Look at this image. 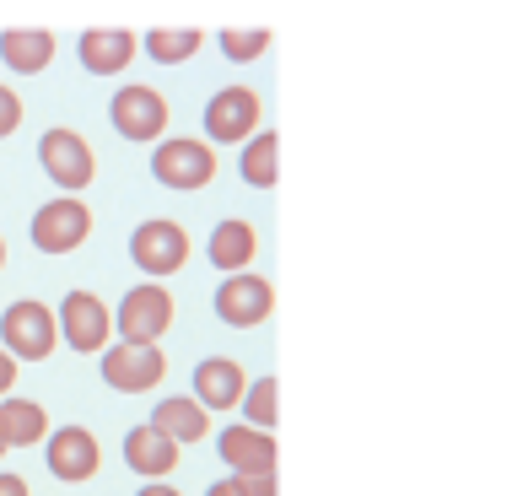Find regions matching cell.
<instances>
[{"label":"cell","mask_w":512,"mask_h":496,"mask_svg":"<svg viewBox=\"0 0 512 496\" xmlns=\"http://www.w3.org/2000/svg\"><path fill=\"white\" fill-rule=\"evenodd\" d=\"M60 346V324H54V308L38 297H22L0 313V351L11 362H44Z\"/></svg>","instance_id":"1"},{"label":"cell","mask_w":512,"mask_h":496,"mask_svg":"<svg viewBox=\"0 0 512 496\" xmlns=\"http://www.w3.org/2000/svg\"><path fill=\"white\" fill-rule=\"evenodd\" d=\"M114 329L124 346H157L162 335L173 329V297L162 281H146V286H130L114 313Z\"/></svg>","instance_id":"2"},{"label":"cell","mask_w":512,"mask_h":496,"mask_svg":"<svg viewBox=\"0 0 512 496\" xmlns=\"http://www.w3.org/2000/svg\"><path fill=\"white\" fill-rule=\"evenodd\" d=\"M38 162H44V173H49L71 200L92 184V178H98V157H92L87 135L65 130V124H54V130L38 135Z\"/></svg>","instance_id":"3"},{"label":"cell","mask_w":512,"mask_h":496,"mask_svg":"<svg viewBox=\"0 0 512 496\" xmlns=\"http://www.w3.org/2000/svg\"><path fill=\"white\" fill-rule=\"evenodd\" d=\"M151 178L162 189H205L216 178V151L195 135H168L151 151Z\"/></svg>","instance_id":"4"},{"label":"cell","mask_w":512,"mask_h":496,"mask_svg":"<svg viewBox=\"0 0 512 496\" xmlns=\"http://www.w3.org/2000/svg\"><path fill=\"white\" fill-rule=\"evenodd\" d=\"M108 119H114V130L135 146L162 141V135H168V98H162L157 87H146V81H130V87L114 92Z\"/></svg>","instance_id":"5"},{"label":"cell","mask_w":512,"mask_h":496,"mask_svg":"<svg viewBox=\"0 0 512 496\" xmlns=\"http://www.w3.org/2000/svg\"><path fill=\"white\" fill-rule=\"evenodd\" d=\"M130 259L141 265L151 281H162V275H178L189 265V232L168 222V216H151L130 232Z\"/></svg>","instance_id":"6"},{"label":"cell","mask_w":512,"mask_h":496,"mask_svg":"<svg viewBox=\"0 0 512 496\" xmlns=\"http://www.w3.org/2000/svg\"><path fill=\"white\" fill-rule=\"evenodd\" d=\"M205 146H243L248 135H259V92L254 87H221L205 103Z\"/></svg>","instance_id":"7"},{"label":"cell","mask_w":512,"mask_h":496,"mask_svg":"<svg viewBox=\"0 0 512 496\" xmlns=\"http://www.w3.org/2000/svg\"><path fill=\"white\" fill-rule=\"evenodd\" d=\"M92 238V211L71 195L49 200L33 211V248L38 254H71V248H81Z\"/></svg>","instance_id":"8"},{"label":"cell","mask_w":512,"mask_h":496,"mask_svg":"<svg viewBox=\"0 0 512 496\" xmlns=\"http://www.w3.org/2000/svg\"><path fill=\"white\" fill-rule=\"evenodd\" d=\"M216 319L221 324H232V329H254V324H265L270 313H275V286L265 281V275H254V270H243V275H227V281L216 286Z\"/></svg>","instance_id":"9"},{"label":"cell","mask_w":512,"mask_h":496,"mask_svg":"<svg viewBox=\"0 0 512 496\" xmlns=\"http://www.w3.org/2000/svg\"><path fill=\"white\" fill-rule=\"evenodd\" d=\"M54 324H60V340L81 356L92 351H108V335H114V313L103 308L92 292H65L60 313H54Z\"/></svg>","instance_id":"10"},{"label":"cell","mask_w":512,"mask_h":496,"mask_svg":"<svg viewBox=\"0 0 512 496\" xmlns=\"http://www.w3.org/2000/svg\"><path fill=\"white\" fill-rule=\"evenodd\" d=\"M98 372H103L108 389H119V394H151L162 383V372H168V356L157 346H124L119 340V346L103 351Z\"/></svg>","instance_id":"11"},{"label":"cell","mask_w":512,"mask_h":496,"mask_svg":"<svg viewBox=\"0 0 512 496\" xmlns=\"http://www.w3.org/2000/svg\"><path fill=\"white\" fill-rule=\"evenodd\" d=\"M49 475L54 480H65V486H81V480H92L98 475V464H103V448H98V437L87 432V426H60V432L49 437Z\"/></svg>","instance_id":"12"},{"label":"cell","mask_w":512,"mask_h":496,"mask_svg":"<svg viewBox=\"0 0 512 496\" xmlns=\"http://www.w3.org/2000/svg\"><path fill=\"white\" fill-rule=\"evenodd\" d=\"M243 389H248V372L232 362V356H205V362L195 367V405L211 416V410H232L243 399Z\"/></svg>","instance_id":"13"},{"label":"cell","mask_w":512,"mask_h":496,"mask_svg":"<svg viewBox=\"0 0 512 496\" xmlns=\"http://www.w3.org/2000/svg\"><path fill=\"white\" fill-rule=\"evenodd\" d=\"M221 448V464H227L232 475H259V470H275V437L270 432H254V426H221L216 437Z\"/></svg>","instance_id":"14"},{"label":"cell","mask_w":512,"mask_h":496,"mask_svg":"<svg viewBox=\"0 0 512 496\" xmlns=\"http://www.w3.org/2000/svg\"><path fill=\"white\" fill-rule=\"evenodd\" d=\"M76 54L87 76H119L135 60V33H124V27H87Z\"/></svg>","instance_id":"15"},{"label":"cell","mask_w":512,"mask_h":496,"mask_svg":"<svg viewBox=\"0 0 512 496\" xmlns=\"http://www.w3.org/2000/svg\"><path fill=\"white\" fill-rule=\"evenodd\" d=\"M205 254H211V265L221 275H243L248 265H254L259 254V232L254 222H243V216H227V222H216L211 243H205Z\"/></svg>","instance_id":"16"},{"label":"cell","mask_w":512,"mask_h":496,"mask_svg":"<svg viewBox=\"0 0 512 496\" xmlns=\"http://www.w3.org/2000/svg\"><path fill=\"white\" fill-rule=\"evenodd\" d=\"M151 432H162L173 448L184 443H200V437H211V416L195 405L189 394H173V399H157V410H151Z\"/></svg>","instance_id":"17"},{"label":"cell","mask_w":512,"mask_h":496,"mask_svg":"<svg viewBox=\"0 0 512 496\" xmlns=\"http://www.w3.org/2000/svg\"><path fill=\"white\" fill-rule=\"evenodd\" d=\"M0 60L17 76L49 71L54 65V33H44V27H6V33H0Z\"/></svg>","instance_id":"18"},{"label":"cell","mask_w":512,"mask_h":496,"mask_svg":"<svg viewBox=\"0 0 512 496\" xmlns=\"http://www.w3.org/2000/svg\"><path fill=\"white\" fill-rule=\"evenodd\" d=\"M124 464L146 480H162V475H173L178 448L162 432H151V426H130V432H124Z\"/></svg>","instance_id":"19"},{"label":"cell","mask_w":512,"mask_h":496,"mask_svg":"<svg viewBox=\"0 0 512 496\" xmlns=\"http://www.w3.org/2000/svg\"><path fill=\"white\" fill-rule=\"evenodd\" d=\"M49 437V416L38 399H0V443L6 448H33Z\"/></svg>","instance_id":"20"},{"label":"cell","mask_w":512,"mask_h":496,"mask_svg":"<svg viewBox=\"0 0 512 496\" xmlns=\"http://www.w3.org/2000/svg\"><path fill=\"white\" fill-rule=\"evenodd\" d=\"M238 173H243L248 189H275V184H281V135H275V130L248 135L243 157H238Z\"/></svg>","instance_id":"21"},{"label":"cell","mask_w":512,"mask_h":496,"mask_svg":"<svg viewBox=\"0 0 512 496\" xmlns=\"http://www.w3.org/2000/svg\"><path fill=\"white\" fill-rule=\"evenodd\" d=\"M200 44H205L200 27H151V33L141 38V49H146L157 65H184V60H195Z\"/></svg>","instance_id":"22"},{"label":"cell","mask_w":512,"mask_h":496,"mask_svg":"<svg viewBox=\"0 0 512 496\" xmlns=\"http://www.w3.org/2000/svg\"><path fill=\"white\" fill-rule=\"evenodd\" d=\"M275 394H281V383H275L270 372H265V378L248 383L243 399H238V405H243V426H254V432H275V416H281Z\"/></svg>","instance_id":"23"},{"label":"cell","mask_w":512,"mask_h":496,"mask_svg":"<svg viewBox=\"0 0 512 496\" xmlns=\"http://www.w3.org/2000/svg\"><path fill=\"white\" fill-rule=\"evenodd\" d=\"M265 49H270V27H221V54H227V60L248 65Z\"/></svg>","instance_id":"24"},{"label":"cell","mask_w":512,"mask_h":496,"mask_svg":"<svg viewBox=\"0 0 512 496\" xmlns=\"http://www.w3.org/2000/svg\"><path fill=\"white\" fill-rule=\"evenodd\" d=\"M238 496H281V486H275V470H259V475H232L227 480Z\"/></svg>","instance_id":"25"},{"label":"cell","mask_w":512,"mask_h":496,"mask_svg":"<svg viewBox=\"0 0 512 496\" xmlns=\"http://www.w3.org/2000/svg\"><path fill=\"white\" fill-rule=\"evenodd\" d=\"M17 124H22V98H17L11 87H0V141H6Z\"/></svg>","instance_id":"26"},{"label":"cell","mask_w":512,"mask_h":496,"mask_svg":"<svg viewBox=\"0 0 512 496\" xmlns=\"http://www.w3.org/2000/svg\"><path fill=\"white\" fill-rule=\"evenodd\" d=\"M11 383H17V362H11L6 351H0V399L11 394Z\"/></svg>","instance_id":"27"},{"label":"cell","mask_w":512,"mask_h":496,"mask_svg":"<svg viewBox=\"0 0 512 496\" xmlns=\"http://www.w3.org/2000/svg\"><path fill=\"white\" fill-rule=\"evenodd\" d=\"M0 496H27V480L6 470V475H0Z\"/></svg>","instance_id":"28"},{"label":"cell","mask_w":512,"mask_h":496,"mask_svg":"<svg viewBox=\"0 0 512 496\" xmlns=\"http://www.w3.org/2000/svg\"><path fill=\"white\" fill-rule=\"evenodd\" d=\"M135 496H184V491H178V486H168V480H146V486L135 491Z\"/></svg>","instance_id":"29"},{"label":"cell","mask_w":512,"mask_h":496,"mask_svg":"<svg viewBox=\"0 0 512 496\" xmlns=\"http://www.w3.org/2000/svg\"><path fill=\"white\" fill-rule=\"evenodd\" d=\"M205 496H238V491H232V486H227V480H216V486H211V491H205Z\"/></svg>","instance_id":"30"},{"label":"cell","mask_w":512,"mask_h":496,"mask_svg":"<svg viewBox=\"0 0 512 496\" xmlns=\"http://www.w3.org/2000/svg\"><path fill=\"white\" fill-rule=\"evenodd\" d=\"M0 270H6V238H0Z\"/></svg>","instance_id":"31"},{"label":"cell","mask_w":512,"mask_h":496,"mask_svg":"<svg viewBox=\"0 0 512 496\" xmlns=\"http://www.w3.org/2000/svg\"><path fill=\"white\" fill-rule=\"evenodd\" d=\"M0 453H6V443H0Z\"/></svg>","instance_id":"32"}]
</instances>
